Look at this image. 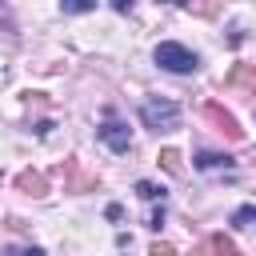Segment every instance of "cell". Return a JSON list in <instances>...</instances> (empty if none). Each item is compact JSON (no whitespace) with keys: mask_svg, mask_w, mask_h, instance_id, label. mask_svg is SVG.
Returning <instances> with one entry per match:
<instances>
[{"mask_svg":"<svg viewBox=\"0 0 256 256\" xmlns=\"http://www.w3.org/2000/svg\"><path fill=\"white\" fill-rule=\"evenodd\" d=\"M192 256H204V248H192Z\"/></svg>","mask_w":256,"mask_h":256,"instance_id":"17","label":"cell"},{"mask_svg":"<svg viewBox=\"0 0 256 256\" xmlns=\"http://www.w3.org/2000/svg\"><path fill=\"white\" fill-rule=\"evenodd\" d=\"M136 196H140V200H160V204H164L168 192H164V184H156V180H136Z\"/></svg>","mask_w":256,"mask_h":256,"instance_id":"7","label":"cell"},{"mask_svg":"<svg viewBox=\"0 0 256 256\" xmlns=\"http://www.w3.org/2000/svg\"><path fill=\"white\" fill-rule=\"evenodd\" d=\"M232 224H236V228H256V208H252V204L236 208V212H232Z\"/></svg>","mask_w":256,"mask_h":256,"instance_id":"9","label":"cell"},{"mask_svg":"<svg viewBox=\"0 0 256 256\" xmlns=\"http://www.w3.org/2000/svg\"><path fill=\"white\" fill-rule=\"evenodd\" d=\"M140 120H144V128H152V132H176V128H180V104L160 100V96H148V100L140 104Z\"/></svg>","mask_w":256,"mask_h":256,"instance_id":"1","label":"cell"},{"mask_svg":"<svg viewBox=\"0 0 256 256\" xmlns=\"http://www.w3.org/2000/svg\"><path fill=\"white\" fill-rule=\"evenodd\" d=\"M160 164H164L172 176H180V172H184V164H180V152H176V148H164V152H160Z\"/></svg>","mask_w":256,"mask_h":256,"instance_id":"10","label":"cell"},{"mask_svg":"<svg viewBox=\"0 0 256 256\" xmlns=\"http://www.w3.org/2000/svg\"><path fill=\"white\" fill-rule=\"evenodd\" d=\"M168 4H192V0H168Z\"/></svg>","mask_w":256,"mask_h":256,"instance_id":"18","label":"cell"},{"mask_svg":"<svg viewBox=\"0 0 256 256\" xmlns=\"http://www.w3.org/2000/svg\"><path fill=\"white\" fill-rule=\"evenodd\" d=\"M104 216H108V220H120L124 212H120V204H108V208H104Z\"/></svg>","mask_w":256,"mask_h":256,"instance_id":"15","label":"cell"},{"mask_svg":"<svg viewBox=\"0 0 256 256\" xmlns=\"http://www.w3.org/2000/svg\"><path fill=\"white\" fill-rule=\"evenodd\" d=\"M0 256H44V252L32 244V248H0Z\"/></svg>","mask_w":256,"mask_h":256,"instance_id":"12","label":"cell"},{"mask_svg":"<svg viewBox=\"0 0 256 256\" xmlns=\"http://www.w3.org/2000/svg\"><path fill=\"white\" fill-rule=\"evenodd\" d=\"M60 8H64L68 16H80V12H92L96 0H60Z\"/></svg>","mask_w":256,"mask_h":256,"instance_id":"11","label":"cell"},{"mask_svg":"<svg viewBox=\"0 0 256 256\" xmlns=\"http://www.w3.org/2000/svg\"><path fill=\"white\" fill-rule=\"evenodd\" d=\"M148 256H176V248H172V244H152Z\"/></svg>","mask_w":256,"mask_h":256,"instance_id":"13","label":"cell"},{"mask_svg":"<svg viewBox=\"0 0 256 256\" xmlns=\"http://www.w3.org/2000/svg\"><path fill=\"white\" fill-rule=\"evenodd\" d=\"M16 188L28 192V196H44V192H48V180H44L40 172H20V176H16Z\"/></svg>","mask_w":256,"mask_h":256,"instance_id":"6","label":"cell"},{"mask_svg":"<svg viewBox=\"0 0 256 256\" xmlns=\"http://www.w3.org/2000/svg\"><path fill=\"white\" fill-rule=\"evenodd\" d=\"M96 136H100L112 152H132V132H128V124H124V120H116L112 112L104 116V124L96 128Z\"/></svg>","mask_w":256,"mask_h":256,"instance_id":"3","label":"cell"},{"mask_svg":"<svg viewBox=\"0 0 256 256\" xmlns=\"http://www.w3.org/2000/svg\"><path fill=\"white\" fill-rule=\"evenodd\" d=\"M160 224H164V204H160V208L148 216V228H160Z\"/></svg>","mask_w":256,"mask_h":256,"instance_id":"14","label":"cell"},{"mask_svg":"<svg viewBox=\"0 0 256 256\" xmlns=\"http://www.w3.org/2000/svg\"><path fill=\"white\" fill-rule=\"evenodd\" d=\"M152 60H156L164 72H176V76H188V72H196V68H200L196 52H188V48H184V44H176V40H164V44H156Z\"/></svg>","mask_w":256,"mask_h":256,"instance_id":"2","label":"cell"},{"mask_svg":"<svg viewBox=\"0 0 256 256\" xmlns=\"http://www.w3.org/2000/svg\"><path fill=\"white\" fill-rule=\"evenodd\" d=\"M204 116H208V120L216 124V132H224L228 140H240V136H244V128L236 124V116H232V112H224L220 104H204Z\"/></svg>","mask_w":256,"mask_h":256,"instance_id":"4","label":"cell"},{"mask_svg":"<svg viewBox=\"0 0 256 256\" xmlns=\"http://www.w3.org/2000/svg\"><path fill=\"white\" fill-rule=\"evenodd\" d=\"M196 168H200V172H220V168H224V172H232V168H236V160H232V156H224V152H196Z\"/></svg>","mask_w":256,"mask_h":256,"instance_id":"5","label":"cell"},{"mask_svg":"<svg viewBox=\"0 0 256 256\" xmlns=\"http://www.w3.org/2000/svg\"><path fill=\"white\" fill-rule=\"evenodd\" d=\"M132 4H136V0H112V8H116V12H132Z\"/></svg>","mask_w":256,"mask_h":256,"instance_id":"16","label":"cell"},{"mask_svg":"<svg viewBox=\"0 0 256 256\" xmlns=\"http://www.w3.org/2000/svg\"><path fill=\"white\" fill-rule=\"evenodd\" d=\"M208 248H212L216 256H240V252H236V244H232V240H228L224 232H216V236L208 240Z\"/></svg>","mask_w":256,"mask_h":256,"instance_id":"8","label":"cell"}]
</instances>
